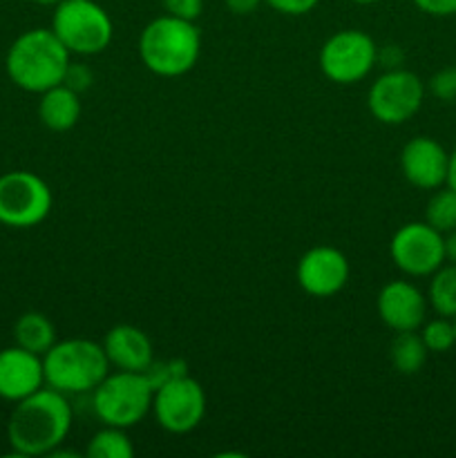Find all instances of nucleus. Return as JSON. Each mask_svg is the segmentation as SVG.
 <instances>
[{"mask_svg":"<svg viewBox=\"0 0 456 458\" xmlns=\"http://www.w3.org/2000/svg\"><path fill=\"white\" fill-rule=\"evenodd\" d=\"M74 411L65 394L40 387L16 403L7 423V441L18 456H49L65 443Z\"/></svg>","mask_w":456,"mask_h":458,"instance_id":"nucleus-1","label":"nucleus"},{"mask_svg":"<svg viewBox=\"0 0 456 458\" xmlns=\"http://www.w3.org/2000/svg\"><path fill=\"white\" fill-rule=\"evenodd\" d=\"M70 63V49L45 27L22 31L4 58L12 83L34 94H43L54 85H61Z\"/></svg>","mask_w":456,"mask_h":458,"instance_id":"nucleus-2","label":"nucleus"},{"mask_svg":"<svg viewBox=\"0 0 456 458\" xmlns=\"http://www.w3.org/2000/svg\"><path fill=\"white\" fill-rule=\"evenodd\" d=\"M201 54V34L195 21L156 16L139 36V58L156 76L177 79L197 65Z\"/></svg>","mask_w":456,"mask_h":458,"instance_id":"nucleus-3","label":"nucleus"},{"mask_svg":"<svg viewBox=\"0 0 456 458\" xmlns=\"http://www.w3.org/2000/svg\"><path fill=\"white\" fill-rule=\"evenodd\" d=\"M45 385L65 396L92 394L110 374V360L101 343L70 338L54 343L43 356Z\"/></svg>","mask_w":456,"mask_h":458,"instance_id":"nucleus-4","label":"nucleus"},{"mask_svg":"<svg viewBox=\"0 0 456 458\" xmlns=\"http://www.w3.org/2000/svg\"><path fill=\"white\" fill-rule=\"evenodd\" d=\"M155 387L143 371L107 374L92 392V410L103 425L130 429L152 411Z\"/></svg>","mask_w":456,"mask_h":458,"instance_id":"nucleus-5","label":"nucleus"},{"mask_svg":"<svg viewBox=\"0 0 456 458\" xmlns=\"http://www.w3.org/2000/svg\"><path fill=\"white\" fill-rule=\"evenodd\" d=\"M49 30L70 54L79 56H97L106 52L114 36L110 13L94 0H61L54 7Z\"/></svg>","mask_w":456,"mask_h":458,"instance_id":"nucleus-6","label":"nucleus"},{"mask_svg":"<svg viewBox=\"0 0 456 458\" xmlns=\"http://www.w3.org/2000/svg\"><path fill=\"white\" fill-rule=\"evenodd\" d=\"M376 56L378 47L367 31L342 30L325 40L317 54V63L331 83L351 85L371 74Z\"/></svg>","mask_w":456,"mask_h":458,"instance_id":"nucleus-7","label":"nucleus"},{"mask_svg":"<svg viewBox=\"0 0 456 458\" xmlns=\"http://www.w3.org/2000/svg\"><path fill=\"white\" fill-rule=\"evenodd\" d=\"M52 191L36 173L12 170L0 177V224L4 226H38L52 210Z\"/></svg>","mask_w":456,"mask_h":458,"instance_id":"nucleus-8","label":"nucleus"},{"mask_svg":"<svg viewBox=\"0 0 456 458\" xmlns=\"http://www.w3.org/2000/svg\"><path fill=\"white\" fill-rule=\"evenodd\" d=\"M425 83L418 74L398 67L384 70L371 83L367 94V107L371 116L384 125H402L423 107Z\"/></svg>","mask_w":456,"mask_h":458,"instance_id":"nucleus-9","label":"nucleus"},{"mask_svg":"<svg viewBox=\"0 0 456 458\" xmlns=\"http://www.w3.org/2000/svg\"><path fill=\"white\" fill-rule=\"evenodd\" d=\"M152 414L168 434H188L206 416V392L192 376H179L155 389Z\"/></svg>","mask_w":456,"mask_h":458,"instance_id":"nucleus-10","label":"nucleus"},{"mask_svg":"<svg viewBox=\"0 0 456 458\" xmlns=\"http://www.w3.org/2000/svg\"><path fill=\"white\" fill-rule=\"evenodd\" d=\"M392 262L410 277H429L445 264V235L427 222L402 224L389 244Z\"/></svg>","mask_w":456,"mask_h":458,"instance_id":"nucleus-11","label":"nucleus"},{"mask_svg":"<svg viewBox=\"0 0 456 458\" xmlns=\"http://www.w3.org/2000/svg\"><path fill=\"white\" fill-rule=\"evenodd\" d=\"M351 267L342 250L335 246H313L300 258L295 277L304 293L313 298H331L347 286Z\"/></svg>","mask_w":456,"mask_h":458,"instance_id":"nucleus-12","label":"nucleus"},{"mask_svg":"<svg viewBox=\"0 0 456 458\" xmlns=\"http://www.w3.org/2000/svg\"><path fill=\"white\" fill-rule=\"evenodd\" d=\"M450 152L432 137L410 139L401 150V173L418 191H436L447 183Z\"/></svg>","mask_w":456,"mask_h":458,"instance_id":"nucleus-13","label":"nucleus"},{"mask_svg":"<svg viewBox=\"0 0 456 458\" xmlns=\"http://www.w3.org/2000/svg\"><path fill=\"white\" fill-rule=\"evenodd\" d=\"M427 295L410 280H392L380 289L376 309L387 329L418 331L427 320Z\"/></svg>","mask_w":456,"mask_h":458,"instance_id":"nucleus-14","label":"nucleus"},{"mask_svg":"<svg viewBox=\"0 0 456 458\" xmlns=\"http://www.w3.org/2000/svg\"><path fill=\"white\" fill-rule=\"evenodd\" d=\"M45 387L43 356L22 347H9L0 352V398L18 403Z\"/></svg>","mask_w":456,"mask_h":458,"instance_id":"nucleus-15","label":"nucleus"},{"mask_svg":"<svg viewBox=\"0 0 456 458\" xmlns=\"http://www.w3.org/2000/svg\"><path fill=\"white\" fill-rule=\"evenodd\" d=\"M110 367L121 371H146L155 360L152 340L134 325H116L103 338Z\"/></svg>","mask_w":456,"mask_h":458,"instance_id":"nucleus-16","label":"nucleus"},{"mask_svg":"<svg viewBox=\"0 0 456 458\" xmlns=\"http://www.w3.org/2000/svg\"><path fill=\"white\" fill-rule=\"evenodd\" d=\"M80 112H83V106H80L79 92L67 88L65 83L54 85L47 92L40 94L38 119L52 132H67L74 128L80 119Z\"/></svg>","mask_w":456,"mask_h":458,"instance_id":"nucleus-17","label":"nucleus"},{"mask_svg":"<svg viewBox=\"0 0 456 458\" xmlns=\"http://www.w3.org/2000/svg\"><path fill=\"white\" fill-rule=\"evenodd\" d=\"M13 340L18 347L36 353V356H45L56 343V329L45 313L27 311L13 325Z\"/></svg>","mask_w":456,"mask_h":458,"instance_id":"nucleus-18","label":"nucleus"},{"mask_svg":"<svg viewBox=\"0 0 456 458\" xmlns=\"http://www.w3.org/2000/svg\"><path fill=\"white\" fill-rule=\"evenodd\" d=\"M427 347L418 331H396L389 343V362L402 376H414L427 362Z\"/></svg>","mask_w":456,"mask_h":458,"instance_id":"nucleus-19","label":"nucleus"},{"mask_svg":"<svg viewBox=\"0 0 456 458\" xmlns=\"http://www.w3.org/2000/svg\"><path fill=\"white\" fill-rule=\"evenodd\" d=\"M427 302L436 316L456 318V264L445 262L432 273Z\"/></svg>","mask_w":456,"mask_h":458,"instance_id":"nucleus-20","label":"nucleus"},{"mask_svg":"<svg viewBox=\"0 0 456 458\" xmlns=\"http://www.w3.org/2000/svg\"><path fill=\"white\" fill-rule=\"evenodd\" d=\"M85 454L89 458H132L134 445L128 437V429L103 425L88 443Z\"/></svg>","mask_w":456,"mask_h":458,"instance_id":"nucleus-21","label":"nucleus"},{"mask_svg":"<svg viewBox=\"0 0 456 458\" xmlns=\"http://www.w3.org/2000/svg\"><path fill=\"white\" fill-rule=\"evenodd\" d=\"M425 222L436 228L438 233L456 231V191L445 186L436 188L425 206Z\"/></svg>","mask_w":456,"mask_h":458,"instance_id":"nucleus-22","label":"nucleus"},{"mask_svg":"<svg viewBox=\"0 0 456 458\" xmlns=\"http://www.w3.org/2000/svg\"><path fill=\"white\" fill-rule=\"evenodd\" d=\"M418 334L429 353H447L456 347V329L452 318L436 316L434 320H425Z\"/></svg>","mask_w":456,"mask_h":458,"instance_id":"nucleus-23","label":"nucleus"},{"mask_svg":"<svg viewBox=\"0 0 456 458\" xmlns=\"http://www.w3.org/2000/svg\"><path fill=\"white\" fill-rule=\"evenodd\" d=\"M143 374L148 376V380L152 383V387H161L168 380L179 378V376L188 374V365L182 358H170V360H152V365L148 367Z\"/></svg>","mask_w":456,"mask_h":458,"instance_id":"nucleus-24","label":"nucleus"},{"mask_svg":"<svg viewBox=\"0 0 456 458\" xmlns=\"http://www.w3.org/2000/svg\"><path fill=\"white\" fill-rule=\"evenodd\" d=\"M429 94L443 103H456V65L438 70L427 83Z\"/></svg>","mask_w":456,"mask_h":458,"instance_id":"nucleus-25","label":"nucleus"},{"mask_svg":"<svg viewBox=\"0 0 456 458\" xmlns=\"http://www.w3.org/2000/svg\"><path fill=\"white\" fill-rule=\"evenodd\" d=\"M164 12L183 21H197L204 12V0H161Z\"/></svg>","mask_w":456,"mask_h":458,"instance_id":"nucleus-26","label":"nucleus"},{"mask_svg":"<svg viewBox=\"0 0 456 458\" xmlns=\"http://www.w3.org/2000/svg\"><path fill=\"white\" fill-rule=\"evenodd\" d=\"M320 0H264V4L282 16H307L317 7Z\"/></svg>","mask_w":456,"mask_h":458,"instance_id":"nucleus-27","label":"nucleus"},{"mask_svg":"<svg viewBox=\"0 0 456 458\" xmlns=\"http://www.w3.org/2000/svg\"><path fill=\"white\" fill-rule=\"evenodd\" d=\"M63 83L67 85V88H72L74 92H83V89H89L94 83V74L92 70H89L88 65H83V63H70L67 65V72H65V79H63Z\"/></svg>","mask_w":456,"mask_h":458,"instance_id":"nucleus-28","label":"nucleus"},{"mask_svg":"<svg viewBox=\"0 0 456 458\" xmlns=\"http://www.w3.org/2000/svg\"><path fill=\"white\" fill-rule=\"evenodd\" d=\"M416 7L427 16L450 18L456 16V0H414Z\"/></svg>","mask_w":456,"mask_h":458,"instance_id":"nucleus-29","label":"nucleus"},{"mask_svg":"<svg viewBox=\"0 0 456 458\" xmlns=\"http://www.w3.org/2000/svg\"><path fill=\"white\" fill-rule=\"evenodd\" d=\"M402 61H405V54L398 45H384L376 56V65H383L384 70H398V67H402Z\"/></svg>","mask_w":456,"mask_h":458,"instance_id":"nucleus-30","label":"nucleus"},{"mask_svg":"<svg viewBox=\"0 0 456 458\" xmlns=\"http://www.w3.org/2000/svg\"><path fill=\"white\" fill-rule=\"evenodd\" d=\"M262 3L264 0H224L228 12L235 13V16H250L253 12H258V7Z\"/></svg>","mask_w":456,"mask_h":458,"instance_id":"nucleus-31","label":"nucleus"},{"mask_svg":"<svg viewBox=\"0 0 456 458\" xmlns=\"http://www.w3.org/2000/svg\"><path fill=\"white\" fill-rule=\"evenodd\" d=\"M445 262L456 264V231L445 233Z\"/></svg>","mask_w":456,"mask_h":458,"instance_id":"nucleus-32","label":"nucleus"},{"mask_svg":"<svg viewBox=\"0 0 456 458\" xmlns=\"http://www.w3.org/2000/svg\"><path fill=\"white\" fill-rule=\"evenodd\" d=\"M447 186L456 191V148L450 152V170H447Z\"/></svg>","mask_w":456,"mask_h":458,"instance_id":"nucleus-33","label":"nucleus"},{"mask_svg":"<svg viewBox=\"0 0 456 458\" xmlns=\"http://www.w3.org/2000/svg\"><path fill=\"white\" fill-rule=\"evenodd\" d=\"M31 3L40 4V7H56V4L61 3V0H31Z\"/></svg>","mask_w":456,"mask_h":458,"instance_id":"nucleus-34","label":"nucleus"},{"mask_svg":"<svg viewBox=\"0 0 456 458\" xmlns=\"http://www.w3.org/2000/svg\"><path fill=\"white\" fill-rule=\"evenodd\" d=\"M349 3H353V4H376V3H380V0H349Z\"/></svg>","mask_w":456,"mask_h":458,"instance_id":"nucleus-35","label":"nucleus"},{"mask_svg":"<svg viewBox=\"0 0 456 458\" xmlns=\"http://www.w3.org/2000/svg\"><path fill=\"white\" fill-rule=\"evenodd\" d=\"M452 320H454V329H456V318H452Z\"/></svg>","mask_w":456,"mask_h":458,"instance_id":"nucleus-36","label":"nucleus"}]
</instances>
